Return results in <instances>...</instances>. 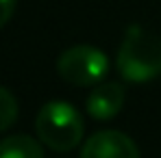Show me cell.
<instances>
[{"mask_svg":"<svg viewBox=\"0 0 161 158\" xmlns=\"http://www.w3.org/2000/svg\"><path fill=\"white\" fill-rule=\"evenodd\" d=\"M118 72L129 82H150L161 76V37L131 24L118 50Z\"/></svg>","mask_w":161,"mask_h":158,"instance_id":"1","label":"cell"},{"mask_svg":"<svg viewBox=\"0 0 161 158\" xmlns=\"http://www.w3.org/2000/svg\"><path fill=\"white\" fill-rule=\"evenodd\" d=\"M35 130L46 147L54 152H70L83 141L85 121L72 104L48 102L35 117Z\"/></svg>","mask_w":161,"mask_h":158,"instance_id":"2","label":"cell"},{"mask_svg":"<svg viewBox=\"0 0 161 158\" xmlns=\"http://www.w3.org/2000/svg\"><path fill=\"white\" fill-rule=\"evenodd\" d=\"M57 72L68 84L74 87H94L109 72V59L107 54L94 46H72L59 56Z\"/></svg>","mask_w":161,"mask_h":158,"instance_id":"3","label":"cell"},{"mask_svg":"<svg viewBox=\"0 0 161 158\" xmlns=\"http://www.w3.org/2000/svg\"><path fill=\"white\" fill-rule=\"evenodd\" d=\"M80 158H142V154L129 134L120 130H100L85 141Z\"/></svg>","mask_w":161,"mask_h":158,"instance_id":"4","label":"cell"},{"mask_svg":"<svg viewBox=\"0 0 161 158\" xmlns=\"http://www.w3.org/2000/svg\"><path fill=\"white\" fill-rule=\"evenodd\" d=\"M124 100H126V91L120 82H100L85 100V108L89 117L98 121H107L122 110Z\"/></svg>","mask_w":161,"mask_h":158,"instance_id":"5","label":"cell"},{"mask_svg":"<svg viewBox=\"0 0 161 158\" xmlns=\"http://www.w3.org/2000/svg\"><path fill=\"white\" fill-rule=\"evenodd\" d=\"M28 134H11L0 141V158H44V150Z\"/></svg>","mask_w":161,"mask_h":158,"instance_id":"6","label":"cell"},{"mask_svg":"<svg viewBox=\"0 0 161 158\" xmlns=\"http://www.w3.org/2000/svg\"><path fill=\"white\" fill-rule=\"evenodd\" d=\"M18 113H20V106H18L15 95L7 87H0V132L9 130L15 124Z\"/></svg>","mask_w":161,"mask_h":158,"instance_id":"7","label":"cell"},{"mask_svg":"<svg viewBox=\"0 0 161 158\" xmlns=\"http://www.w3.org/2000/svg\"><path fill=\"white\" fill-rule=\"evenodd\" d=\"M15 4H18V0H0V28L13 18Z\"/></svg>","mask_w":161,"mask_h":158,"instance_id":"8","label":"cell"}]
</instances>
